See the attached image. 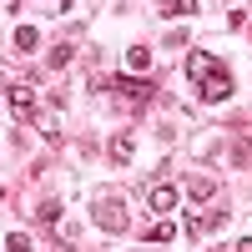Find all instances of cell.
I'll return each mask as SVG.
<instances>
[{
    "instance_id": "30bf717a",
    "label": "cell",
    "mask_w": 252,
    "mask_h": 252,
    "mask_svg": "<svg viewBox=\"0 0 252 252\" xmlns=\"http://www.w3.org/2000/svg\"><path fill=\"white\" fill-rule=\"evenodd\" d=\"M187 197H192V202H207V197H217V182H212V177H197L192 187H187Z\"/></svg>"
},
{
    "instance_id": "5bb4252c",
    "label": "cell",
    "mask_w": 252,
    "mask_h": 252,
    "mask_svg": "<svg viewBox=\"0 0 252 252\" xmlns=\"http://www.w3.org/2000/svg\"><path fill=\"white\" fill-rule=\"evenodd\" d=\"M5 252H31V237H26V232H10V237H5Z\"/></svg>"
},
{
    "instance_id": "8fae6325",
    "label": "cell",
    "mask_w": 252,
    "mask_h": 252,
    "mask_svg": "<svg viewBox=\"0 0 252 252\" xmlns=\"http://www.w3.org/2000/svg\"><path fill=\"white\" fill-rule=\"evenodd\" d=\"M146 237H152V242H172L177 227H172V222H152V227H146Z\"/></svg>"
},
{
    "instance_id": "ba28073f",
    "label": "cell",
    "mask_w": 252,
    "mask_h": 252,
    "mask_svg": "<svg viewBox=\"0 0 252 252\" xmlns=\"http://www.w3.org/2000/svg\"><path fill=\"white\" fill-rule=\"evenodd\" d=\"M157 10L172 15V20H182V15H197V0H157Z\"/></svg>"
},
{
    "instance_id": "2e32d148",
    "label": "cell",
    "mask_w": 252,
    "mask_h": 252,
    "mask_svg": "<svg viewBox=\"0 0 252 252\" xmlns=\"http://www.w3.org/2000/svg\"><path fill=\"white\" fill-rule=\"evenodd\" d=\"M0 202H5V192H0Z\"/></svg>"
},
{
    "instance_id": "277c9868",
    "label": "cell",
    "mask_w": 252,
    "mask_h": 252,
    "mask_svg": "<svg viewBox=\"0 0 252 252\" xmlns=\"http://www.w3.org/2000/svg\"><path fill=\"white\" fill-rule=\"evenodd\" d=\"M10 116H15L20 126L35 116V91H31V86H10Z\"/></svg>"
},
{
    "instance_id": "7a4b0ae2",
    "label": "cell",
    "mask_w": 252,
    "mask_h": 252,
    "mask_svg": "<svg viewBox=\"0 0 252 252\" xmlns=\"http://www.w3.org/2000/svg\"><path fill=\"white\" fill-rule=\"evenodd\" d=\"M96 227H101V232H126V207H121V197H96Z\"/></svg>"
},
{
    "instance_id": "8992f818",
    "label": "cell",
    "mask_w": 252,
    "mask_h": 252,
    "mask_svg": "<svg viewBox=\"0 0 252 252\" xmlns=\"http://www.w3.org/2000/svg\"><path fill=\"white\" fill-rule=\"evenodd\" d=\"M131 152H136L131 131H116V136H111V161H116V166H126V161H131Z\"/></svg>"
},
{
    "instance_id": "9a60e30c",
    "label": "cell",
    "mask_w": 252,
    "mask_h": 252,
    "mask_svg": "<svg viewBox=\"0 0 252 252\" xmlns=\"http://www.w3.org/2000/svg\"><path fill=\"white\" fill-rule=\"evenodd\" d=\"M232 252H252V237H242V242H237V247H232Z\"/></svg>"
},
{
    "instance_id": "4fadbf2b",
    "label": "cell",
    "mask_w": 252,
    "mask_h": 252,
    "mask_svg": "<svg viewBox=\"0 0 252 252\" xmlns=\"http://www.w3.org/2000/svg\"><path fill=\"white\" fill-rule=\"evenodd\" d=\"M66 61H71V46H51V56H46V66H51V71H61Z\"/></svg>"
},
{
    "instance_id": "52a82bcc",
    "label": "cell",
    "mask_w": 252,
    "mask_h": 252,
    "mask_svg": "<svg viewBox=\"0 0 252 252\" xmlns=\"http://www.w3.org/2000/svg\"><path fill=\"white\" fill-rule=\"evenodd\" d=\"M126 71H131V76H146V71H152V51H146V46H131V51H126Z\"/></svg>"
},
{
    "instance_id": "9c48e42d",
    "label": "cell",
    "mask_w": 252,
    "mask_h": 252,
    "mask_svg": "<svg viewBox=\"0 0 252 252\" xmlns=\"http://www.w3.org/2000/svg\"><path fill=\"white\" fill-rule=\"evenodd\" d=\"M15 51H40V35H35V26H15Z\"/></svg>"
},
{
    "instance_id": "7c38bea8",
    "label": "cell",
    "mask_w": 252,
    "mask_h": 252,
    "mask_svg": "<svg viewBox=\"0 0 252 252\" xmlns=\"http://www.w3.org/2000/svg\"><path fill=\"white\" fill-rule=\"evenodd\" d=\"M46 227H61V202H40V212H35Z\"/></svg>"
},
{
    "instance_id": "6da1fadb",
    "label": "cell",
    "mask_w": 252,
    "mask_h": 252,
    "mask_svg": "<svg viewBox=\"0 0 252 252\" xmlns=\"http://www.w3.org/2000/svg\"><path fill=\"white\" fill-rule=\"evenodd\" d=\"M187 81H192V91L202 101H227L232 96V71H227L212 51H192L187 56Z\"/></svg>"
},
{
    "instance_id": "5b68a950",
    "label": "cell",
    "mask_w": 252,
    "mask_h": 252,
    "mask_svg": "<svg viewBox=\"0 0 252 252\" xmlns=\"http://www.w3.org/2000/svg\"><path fill=\"white\" fill-rule=\"evenodd\" d=\"M146 202H152V212H172V207H177V187H166V182H157L152 192H146Z\"/></svg>"
},
{
    "instance_id": "3957f363",
    "label": "cell",
    "mask_w": 252,
    "mask_h": 252,
    "mask_svg": "<svg viewBox=\"0 0 252 252\" xmlns=\"http://www.w3.org/2000/svg\"><path fill=\"white\" fill-rule=\"evenodd\" d=\"M111 91L126 101V106H146V101H152V86L136 81V76H111Z\"/></svg>"
}]
</instances>
